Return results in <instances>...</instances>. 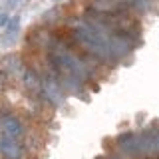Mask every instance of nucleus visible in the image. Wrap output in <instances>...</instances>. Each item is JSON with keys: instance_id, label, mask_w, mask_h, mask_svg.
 <instances>
[{"instance_id": "obj_1", "label": "nucleus", "mask_w": 159, "mask_h": 159, "mask_svg": "<svg viewBox=\"0 0 159 159\" xmlns=\"http://www.w3.org/2000/svg\"><path fill=\"white\" fill-rule=\"evenodd\" d=\"M22 131H24L22 123H20L14 116L6 113V116L0 117V135H8V137L20 139L22 137Z\"/></svg>"}, {"instance_id": "obj_2", "label": "nucleus", "mask_w": 159, "mask_h": 159, "mask_svg": "<svg viewBox=\"0 0 159 159\" xmlns=\"http://www.w3.org/2000/svg\"><path fill=\"white\" fill-rule=\"evenodd\" d=\"M0 153L6 159H20V155H22V145L14 137L0 135Z\"/></svg>"}, {"instance_id": "obj_3", "label": "nucleus", "mask_w": 159, "mask_h": 159, "mask_svg": "<svg viewBox=\"0 0 159 159\" xmlns=\"http://www.w3.org/2000/svg\"><path fill=\"white\" fill-rule=\"evenodd\" d=\"M117 143H119V147H121L123 151H127V153H137V151H141V141H139V137H137L133 131L121 133V135L117 137Z\"/></svg>"}, {"instance_id": "obj_4", "label": "nucleus", "mask_w": 159, "mask_h": 159, "mask_svg": "<svg viewBox=\"0 0 159 159\" xmlns=\"http://www.w3.org/2000/svg\"><path fill=\"white\" fill-rule=\"evenodd\" d=\"M16 2H18V0H8V6H14Z\"/></svg>"}, {"instance_id": "obj_5", "label": "nucleus", "mask_w": 159, "mask_h": 159, "mask_svg": "<svg viewBox=\"0 0 159 159\" xmlns=\"http://www.w3.org/2000/svg\"><path fill=\"white\" fill-rule=\"evenodd\" d=\"M0 16H2V10H0Z\"/></svg>"}, {"instance_id": "obj_6", "label": "nucleus", "mask_w": 159, "mask_h": 159, "mask_svg": "<svg viewBox=\"0 0 159 159\" xmlns=\"http://www.w3.org/2000/svg\"><path fill=\"white\" fill-rule=\"evenodd\" d=\"M0 88H2V82H0Z\"/></svg>"}, {"instance_id": "obj_7", "label": "nucleus", "mask_w": 159, "mask_h": 159, "mask_svg": "<svg viewBox=\"0 0 159 159\" xmlns=\"http://www.w3.org/2000/svg\"><path fill=\"white\" fill-rule=\"evenodd\" d=\"M54 2H58V0H54Z\"/></svg>"}]
</instances>
